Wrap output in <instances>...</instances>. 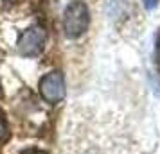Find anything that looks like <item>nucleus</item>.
<instances>
[{"instance_id": "f257e3e1", "label": "nucleus", "mask_w": 160, "mask_h": 154, "mask_svg": "<svg viewBox=\"0 0 160 154\" xmlns=\"http://www.w3.org/2000/svg\"><path fill=\"white\" fill-rule=\"evenodd\" d=\"M90 25V9L83 0H72L63 11V32L67 38L76 40L83 36Z\"/></svg>"}, {"instance_id": "f03ea898", "label": "nucleus", "mask_w": 160, "mask_h": 154, "mask_svg": "<svg viewBox=\"0 0 160 154\" xmlns=\"http://www.w3.org/2000/svg\"><path fill=\"white\" fill-rule=\"evenodd\" d=\"M45 41H47V32H45L43 27L31 25L20 34L16 49L20 52V56H23V58H36L43 50Z\"/></svg>"}, {"instance_id": "7ed1b4c3", "label": "nucleus", "mask_w": 160, "mask_h": 154, "mask_svg": "<svg viewBox=\"0 0 160 154\" xmlns=\"http://www.w3.org/2000/svg\"><path fill=\"white\" fill-rule=\"evenodd\" d=\"M38 90H40V95H42V99L45 102H49V104L61 102L67 93L63 73L58 72V70H52V72L45 73L43 77L40 79Z\"/></svg>"}, {"instance_id": "20e7f679", "label": "nucleus", "mask_w": 160, "mask_h": 154, "mask_svg": "<svg viewBox=\"0 0 160 154\" xmlns=\"http://www.w3.org/2000/svg\"><path fill=\"white\" fill-rule=\"evenodd\" d=\"M20 154H49V152H45V151H42V149H36V147H29V149L22 151Z\"/></svg>"}, {"instance_id": "39448f33", "label": "nucleus", "mask_w": 160, "mask_h": 154, "mask_svg": "<svg viewBox=\"0 0 160 154\" xmlns=\"http://www.w3.org/2000/svg\"><path fill=\"white\" fill-rule=\"evenodd\" d=\"M157 6H158V0H144V7L148 9V11L155 9Z\"/></svg>"}, {"instance_id": "423d86ee", "label": "nucleus", "mask_w": 160, "mask_h": 154, "mask_svg": "<svg viewBox=\"0 0 160 154\" xmlns=\"http://www.w3.org/2000/svg\"><path fill=\"white\" fill-rule=\"evenodd\" d=\"M155 56H157V61L160 63V32L157 36V40H155Z\"/></svg>"}, {"instance_id": "0eeeda50", "label": "nucleus", "mask_w": 160, "mask_h": 154, "mask_svg": "<svg viewBox=\"0 0 160 154\" xmlns=\"http://www.w3.org/2000/svg\"><path fill=\"white\" fill-rule=\"evenodd\" d=\"M6 133H8V127H6V122L2 120V117H0V140L6 136Z\"/></svg>"}, {"instance_id": "6e6552de", "label": "nucleus", "mask_w": 160, "mask_h": 154, "mask_svg": "<svg viewBox=\"0 0 160 154\" xmlns=\"http://www.w3.org/2000/svg\"><path fill=\"white\" fill-rule=\"evenodd\" d=\"M2 95H4V93H2V86H0V99H2Z\"/></svg>"}, {"instance_id": "1a4fd4ad", "label": "nucleus", "mask_w": 160, "mask_h": 154, "mask_svg": "<svg viewBox=\"0 0 160 154\" xmlns=\"http://www.w3.org/2000/svg\"><path fill=\"white\" fill-rule=\"evenodd\" d=\"M8 2H13V0H8Z\"/></svg>"}]
</instances>
